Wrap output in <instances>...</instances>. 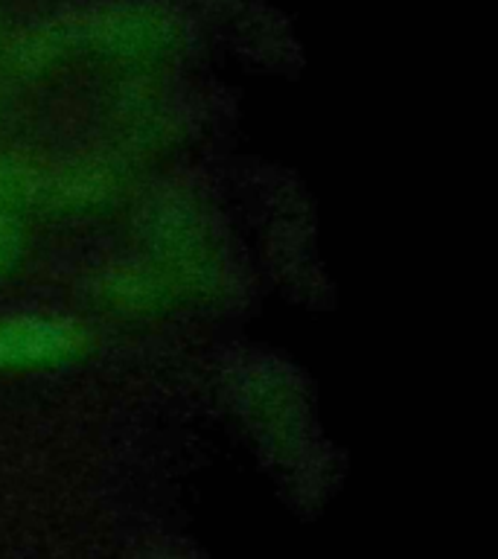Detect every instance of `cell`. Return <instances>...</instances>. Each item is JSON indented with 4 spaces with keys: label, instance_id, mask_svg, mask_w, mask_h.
Returning <instances> with one entry per match:
<instances>
[{
    "label": "cell",
    "instance_id": "2",
    "mask_svg": "<svg viewBox=\"0 0 498 559\" xmlns=\"http://www.w3.org/2000/svg\"><path fill=\"white\" fill-rule=\"evenodd\" d=\"M111 190V181H108V175L103 169H79L73 175H64V181H61L59 192L64 195L68 204L73 207H87L91 201H99L105 192Z\"/></svg>",
    "mask_w": 498,
    "mask_h": 559
},
{
    "label": "cell",
    "instance_id": "1",
    "mask_svg": "<svg viewBox=\"0 0 498 559\" xmlns=\"http://www.w3.org/2000/svg\"><path fill=\"white\" fill-rule=\"evenodd\" d=\"M82 335L73 323L44 314H15L0 321V367L56 365L79 353Z\"/></svg>",
    "mask_w": 498,
    "mask_h": 559
},
{
    "label": "cell",
    "instance_id": "3",
    "mask_svg": "<svg viewBox=\"0 0 498 559\" xmlns=\"http://www.w3.org/2000/svg\"><path fill=\"white\" fill-rule=\"evenodd\" d=\"M21 251H24L21 227H17L15 218L0 213V274L15 269V262L21 260Z\"/></svg>",
    "mask_w": 498,
    "mask_h": 559
}]
</instances>
